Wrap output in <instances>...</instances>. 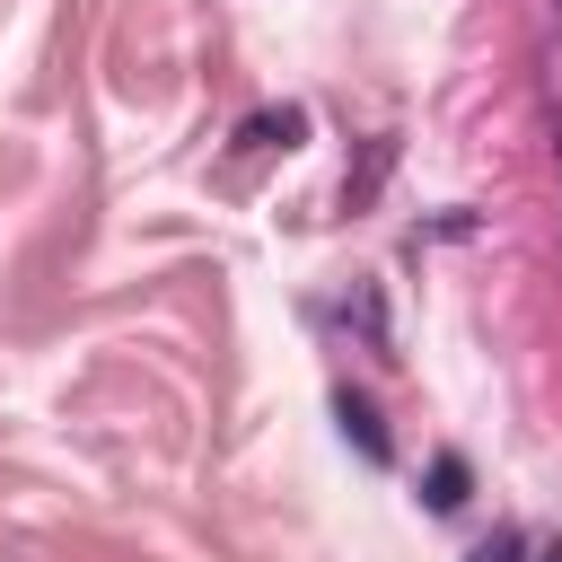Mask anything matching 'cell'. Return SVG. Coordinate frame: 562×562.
I'll return each instance as SVG.
<instances>
[{
    "label": "cell",
    "mask_w": 562,
    "mask_h": 562,
    "mask_svg": "<svg viewBox=\"0 0 562 562\" xmlns=\"http://www.w3.org/2000/svg\"><path fill=\"white\" fill-rule=\"evenodd\" d=\"M342 430H351V439H360V448H369V457L386 465V430H378V413H369L360 395H342Z\"/></svg>",
    "instance_id": "1"
},
{
    "label": "cell",
    "mask_w": 562,
    "mask_h": 562,
    "mask_svg": "<svg viewBox=\"0 0 562 562\" xmlns=\"http://www.w3.org/2000/svg\"><path fill=\"white\" fill-rule=\"evenodd\" d=\"M465 501V457H439L430 465V509H457Z\"/></svg>",
    "instance_id": "2"
},
{
    "label": "cell",
    "mask_w": 562,
    "mask_h": 562,
    "mask_svg": "<svg viewBox=\"0 0 562 562\" xmlns=\"http://www.w3.org/2000/svg\"><path fill=\"white\" fill-rule=\"evenodd\" d=\"M465 562H518V527H501V536H492V544H474Z\"/></svg>",
    "instance_id": "3"
}]
</instances>
